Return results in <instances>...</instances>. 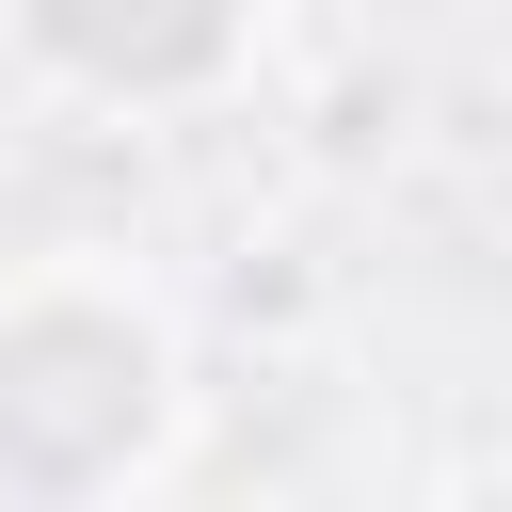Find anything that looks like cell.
I'll return each mask as SVG.
<instances>
[{"label":"cell","instance_id":"cell-2","mask_svg":"<svg viewBox=\"0 0 512 512\" xmlns=\"http://www.w3.org/2000/svg\"><path fill=\"white\" fill-rule=\"evenodd\" d=\"M0 32H16V64L48 96L160 128V112H208V96L256 80L272 0H0Z\"/></svg>","mask_w":512,"mask_h":512},{"label":"cell","instance_id":"cell-1","mask_svg":"<svg viewBox=\"0 0 512 512\" xmlns=\"http://www.w3.org/2000/svg\"><path fill=\"white\" fill-rule=\"evenodd\" d=\"M192 320L144 256H0V512H128L192 464Z\"/></svg>","mask_w":512,"mask_h":512}]
</instances>
